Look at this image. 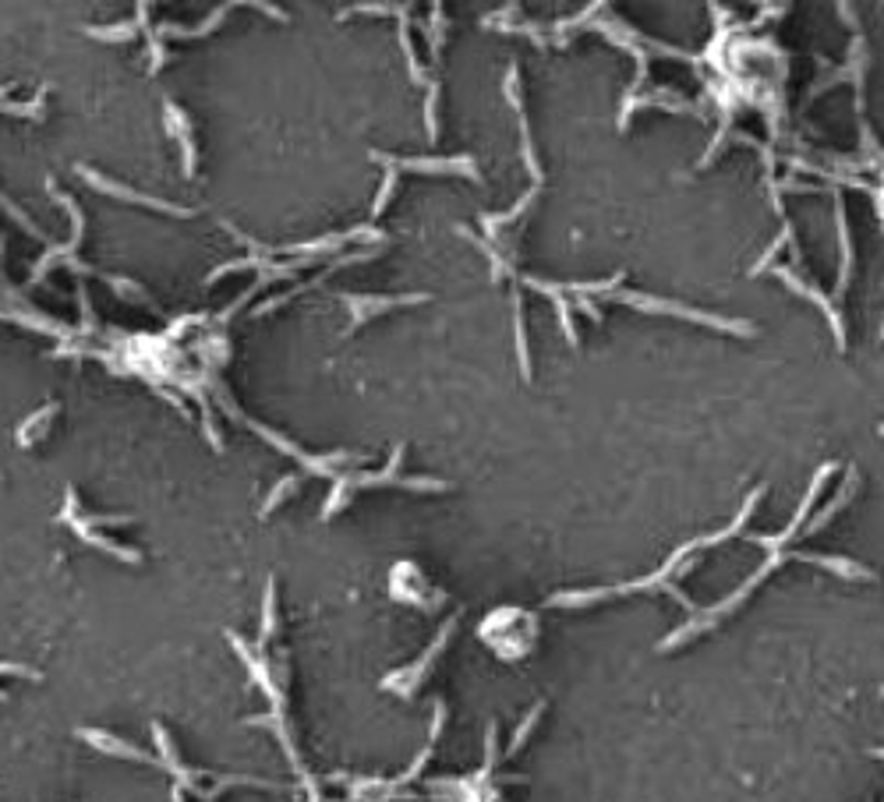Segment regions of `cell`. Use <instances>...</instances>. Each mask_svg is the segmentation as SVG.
Here are the masks:
<instances>
[{
	"instance_id": "obj_3",
	"label": "cell",
	"mask_w": 884,
	"mask_h": 802,
	"mask_svg": "<svg viewBox=\"0 0 884 802\" xmlns=\"http://www.w3.org/2000/svg\"><path fill=\"white\" fill-rule=\"evenodd\" d=\"M82 177L85 180H92L100 191H110V195H120V198H127V202H142V205H153V209H163V213H174V216H191L188 209H180V205H171V202H160V198H145V195H135V191H127V187H118L114 180H103L100 173H92V170H85L82 167Z\"/></svg>"
},
{
	"instance_id": "obj_6",
	"label": "cell",
	"mask_w": 884,
	"mask_h": 802,
	"mask_svg": "<svg viewBox=\"0 0 884 802\" xmlns=\"http://www.w3.org/2000/svg\"><path fill=\"white\" fill-rule=\"evenodd\" d=\"M167 120H171V135L180 138L184 145V173H195V142H191V131H188V120L177 110L174 103H167Z\"/></svg>"
},
{
	"instance_id": "obj_2",
	"label": "cell",
	"mask_w": 884,
	"mask_h": 802,
	"mask_svg": "<svg viewBox=\"0 0 884 802\" xmlns=\"http://www.w3.org/2000/svg\"><path fill=\"white\" fill-rule=\"evenodd\" d=\"M453 626H457V623H453V619H450V623H446V626H442V630H439V636H435V643H432V647H428V650H424V658H421V661H417V665H414V668H411V672H407V676H389V679H386V683H382V686L389 689V686H397V683H400V679H404V686H400V693H404V696H411L414 689L421 686V679H424V672H428V665H432V661H435V658H439V650H442V647H446V640H450V632H453Z\"/></svg>"
},
{
	"instance_id": "obj_1",
	"label": "cell",
	"mask_w": 884,
	"mask_h": 802,
	"mask_svg": "<svg viewBox=\"0 0 884 802\" xmlns=\"http://www.w3.org/2000/svg\"><path fill=\"white\" fill-rule=\"evenodd\" d=\"M64 519L78 530V537L85 541V545H92V548H100V552H107V555H114V559H124V562H138L142 555L135 552V548H124V545H114L110 537H103V534H96L82 516H78V499H74V492H67V510H64Z\"/></svg>"
},
{
	"instance_id": "obj_8",
	"label": "cell",
	"mask_w": 884,
	"mask_h": 802,
	"mask_svg": "<svg viewBox=\"0 0 884 802\" xmlns=\"http://www.w3.org/2000/svg\"><path fill=\"white\" fill-rule=\"evenodd\" d=\"M538 718H541V703H538V707H534V710H530L528 718H524V721H521V728H517V732H513V739H510V745H506V756H513V753H517V749H521V745L528 743V736H530V732H534V725H538Z\"/></svg>"
},
{
	"instance_id": "obj_5",
	"label": "cell",
	"mask_w": 884,
	"mask_h": 802,
	"mask_svg": "<svg viewBox=\"0 0 884 802\" xmlns=\"http://www.w3.org/2000/svg\"><path fill=\"white\" fill-rule=\"evenodd\" d=\"M82 739L85 743H92V745H100L103 753H114V756H127V760H142V763H153V756L149 753H142V749H135V745H127V743H120V739H114V736H107V732H82Z\"/></svg>"
},
{
	"instance_id": "obj_11",
	"label": "cell",
	"mask_w": 884,
	"mask_h": 802,
	"mask_svg": "<svg viewBox=\"0 0 884 802\" xmlns=\"http://www.w3.org/2000/svg\"><path fill=\"white\" fill-rule=\"evenodd\" d=\"M89 36H96V39H127V36H135V29L131 25H114V29H89Z\"/></svg>"
},
{
	"instance_id": "obj_10",
	"label": "cell",
	"mask_w": 884,
	"mask_h": 802,
	"mask_svg": "<svg viewBox=\"0 0 884 802\" xmlns=\"http://www.w3.org/2000/svg\"><path fill=\"white\" fill-rule=\"evenodd\" d=\"M297 484H301V481H297V477H287V481H280V484H276V488H273V495H269V499H266V506H262V513H273V510H276V506H280V502H284V499H287V492H294Z\"/></svg>"
},
{
	"instance_id": "obj_14",
	"label": "cell",
	"mask_w": 884,
	"mask_h": 802,
	"mask_svg": "<svg viewBox=\"0 0 884 802\" xmlns=\"http://www.w3.org/2000/svg\"><path fill=\"white\" fill-rule=\"evenodd\" d=\"M174 802H184V799H180V792H174Z\"/></svg>"
},
{
	"instance_id": "obj_15",
	"label": "cell",
	"mask_w": 884,
	"mask_h": 802,
	"mask_svg": "<svg viewBox=\"0 0 884 802\" xmlns=\"http://www.w3.org/2000/svg\"><path fill=\"white\" fill-rule=\"evenodd\" d=\"M881 428H884V424H881Z\"/></svg>"
},
{
	"instance_id": "obj_7",
	"label": "cell",
	"mask_w": 884,
	"mask_h": 802,
	"mask_svg": "<svg viewBox=\"0 0 884 802\" xmlns=\"http://www.w3.org/2000/svg\"><path fill=\"white\" fill-rule=\"evenodd\" d=\"M54 414H57V406H54V403H50V406H43L39 414H32V417L18 428V442H22V446H29V442H32V435H43V432H47V424L54 421Z\"/></svg>"
},
{
	"instance_id": "obj_13",
	"label": "cell",
	"mask_w": 884,
	"mask_h": 802,
	"mask_svg": "<svg viewBox=\"0 0 884 802\" xmlns=\"http://www.w3.org/2000/svg\"><path fill=\"white\" fill-rule=\"evenodd\" d=\"M393 184H397V173H389V177H386V184H382V195L375 198V216H379V213H382V205H386V202L393 198Z\"/></svg>"
},
{
	"instance_id": "obj_4",
	"label": "cell",
	"mask_w": 884,
	"mask_h": 802,
	"mask_svg": "<svg viewBox=\"0 0 884 802\" xmlns=\"http://www.w3.org/2000/svg\"><path fill=\"white\" fill-rule=\"evenodd\" d=\"M417 301H424V297H382V301H368V297H347L344 304L351 308V318L354 326H361L368 315H379V311H386V308H397V304H417Z\"/></svg>"
},
{
	"instance_id": "obj_12",
	"label": "cell",
	"mask_w": 884,
	"mask_h": 802,
	"mask_svg": "<svg viewBox=\"0 0 884 802\" xmlns=\"http://www.w3.org/2000/svg\"><path fill=\"white\" fill-rule=\"evenodd\" d=\"M0 676H25V679H39L32 668H25V665H11V661H7V665L0 661ZM0 700H4V693H0Z\"/></svg>"
},
{
	"instance_id": "obj_9",
	"label": "cell",
	"mask_w": 884,
	"mask_h": 802,
	"mask_svg": "<svg viewBox=\"0 0 884 802\" xmlns=\"http://www.w3.org/2000/svg\"><path fill=\"white\" fill-rule=\"evenodd\" d=\"M276 630V583L269 580L266 587V615H262V640H269Z\"/></svg>"
}]
</instances>
